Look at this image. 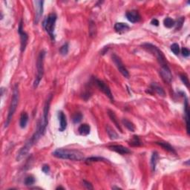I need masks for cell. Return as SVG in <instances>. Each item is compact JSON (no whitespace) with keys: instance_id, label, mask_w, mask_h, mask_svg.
Returning a JSON list of instances; mask_svg holds the SVG:
<instances>
[{"instance_id":"7402d4cb","label":"cell","mask_w":190,"mask_h":190,"mask_svg":"<svg viewBox=\"0 0 190 190\" xmlns=\"http://www.w3.org/2000/svg\"><path fill=\"white\" fill-rule=\"evenodd\" d=\"M106 131L108 137H109V138L111 140H117L119 138V135H118V133L112 128L110 127L109 126H106Z\"/></svg>"},{"instance_id":"277c9868","label":"cell","mask_w":190,"mask_h":190,"mask_svg":"<svg viewBox=\"0 0 190 190\" xmlns=\"http://www.w3.org/2000/svg\"><path fill=\"white\" fill-rule=\"evenodd\" d=\"M51 100H52V95H50L49 96H48L46 102H45V106H44V109H43V116H42L41 120H40V121L39 122L38 124H37V128L40 129L42 135H43V134H45V130H46V127H47V126H48V112H49L50 104H51Z\"/></svg>"},{"instance_id":"d590c367","label":"cell","mask_w":190,"mask_h":190,"mask_svg":"<svg viewBox=\"0 0 190 190\" xmlns=\"http://www.w3.org/2000/svg\"><path fill=\"white\" fill-rule=\"evenodd\" d=\"M82 185H83L84 187L87 189H93L94 187L92 186V184L91 183H89V181H82Z\"/></svg>"},{"instance_id":"1f68e13d","label":"cell","mask_w":190,"mask_h":190,"mask_svg":"<svg viewBox=\"0 0 190 190\" xmlns=\"http://www.w3.org/2000/svg\"><path fill=\"white\" fill-rule=\"evenodd\" d=\"M171 51L175 53V55H178L180 53V46L178 44L174 43L171 45Z\"/></svg>"},{"instance_id":"cb8c5ba5","label":"cell","mask_w":190,"mask_h":190,"mask_svg":"<svg viewBox=\"0 0 190 190\" xmlns=\"http://www.w3.org/2000/svg\"><path fill=\"white\" fill-rule=\"evenodd\" d=\"M157 160H158V153L157 152H154L151 157V167H152V171H155L156 165H157Z\"/></svg>"},{"instance_id":"e575fe53","label":"cell","mask_w":190,"mask_h":190,"mask_svg":"<svg viewBox=\"0 0 190 190\" xmlns=\"http://www.w3.org/2000/svg\"><path fill=\"white\" fill-rule=\"evenodd\" d=\"M185 21V18L184 17H181L178 19V22H177V27H176V30H180L182 26H183V22Z\"/></svg>"},{"instance_id":"f546056e","label":"cell","mask_w":190,"mask_h":190,"mask_svg":"<svg viewBox=\"0 0 190 190\" xmlns=\"http://www.w3.org/2000/svg\"><path fill=\"white\" fill-rule=\"evenodd\" d=\"M25 186H31V185L34 184L35 183V178L33 176H28L25 179Z\"/></svg>"},{"instance_id":"9c48e42d","label":"cell","mask_w":190,"mask_h":190,"mask_svg":"<svg viewBox=\"0 0 190 190\" xmlns=\"http://www.w3.org/2000/svg\"><path fill=\"white\" fill-rule=\"evenodd\" d=\"M18 32L20 36V41H21V52H24L25 50L26 46L27 44V40H28V36L27 34L23 30V22L22 20L20 21L18 27Z\"/></svg>"},{"instance_id":"d4e9b609","label":"cell","mask_w":190,"mask_h":190,"mask_svg":"<svg viewBox=\"0 0 190 190\" xmlns=\"http://www.w3.org/2000/svg\"><path fill=\"white\" fill-rule=\"evenodd\" d=\"M122 123H123V124L126 126V129H127L128 130H129L130 131L134 132V131H135V126H134V125L133 124L131 121H129V120L125 119L124 118V119L122 120Z\"/></svg>"},{"instance_id":"d6986e66","label":"cell","mask_w":190,"mask_h":190,"mask_svg":"<svg viewBox=\"0 0 190 190\" xmlns=\"http://www.w3.org/2000/svg\"><path fill=\"white\" fill-rule=\"evenodd\" d=\"M156 144H157V145H159L160 147H161L163 149H164L165 150H166L167 152H171V153H173V154H176V152H175V149H174V148L172 147L169 143L160 141V142H156Z\"/></svg>"},{"instance_id":"ba28073f","label":"cell","mask_w":190,"mask_h":190,"mask_svg":"<svg viewBox=\"0 0 190 190\" xmlns=\"http://www.w3.org/2000/svg\"><path fill=\"white\" fill-rule=\"evenodd\" d=\"M111 57H112V60L114 61V63L115 66H117L118 71L121 73L122 75L124 76V77L126 78H129V71L126 69V68L125 67L124 64H123V62L121 61V58L116 54H113L112 56H111Z\"/></svg>"},{"instance_id":"8d00e7d4","label":"cell","mask_w":190,"mask_h":190,"mask_svg":"<svg viewBox=\"0 0 190 190\" xmlns=\"http://www.w3.org/2000/svg\"><path fill=\"white\" fill-rule=\"evenodd\" d=\"M181 53L184 57H188L190 54V51L188 48H183L181 50Z\"/></svg>"},{"instance_id":"60d3db41","label":"cell","mask_w":190,"mask_h":190,"mask_svg":"<svg viewBox=\"0 0 190 190\" xmlns=\"http://www.w3.org/2000/svg\"><path fill=\"white\" fill-rule=\"evenodd\" d=\"M112 189H121V188H119V187H115V186H114V187H112Z\"/></svg>"},{"instance_id":"603a6c76","label":"cell","mask_w":190,"mask_h":190,"mask_svg":"<svg viewBox=\"0 0 190 190\" xmlns=\"http://www.w3.org/2000/svg\"><path fill=\"white\" fill-rule=\"evenodd\" d=\"M27 121H28V115L26 112H22L21 114L20 120H19V126L22 129L26 127V125H27Z\"/></svg>"},{"instance_id":"ab89813d","label":"cell","mask_w":190,"mask_h":190,"mask_svg":"<svg viewBox=\"0 0 190 190\" xmlns=\"http://www.w3.org/2000/svg\"><path fill=\"white\" fill-rule=\"evenodd\" d=\"M56 189H65V188H63V187H62V186H58L57 188H56Z\"/></svg>"},{"instance_id":"3957f363","label":"cell","mask_w":190,"mask_h":190,"mask_svg":"<svg viewBox=\"0 0 190 190\" xmlns=\"http://www.w3.org/2000/svg\"><path fill=\"white\" fill-rule=\"evenodd\" d=\"M19 88H18V85L17 84H16V85H14V91H13V96H12V99H11V105H10L8 114V117H7V120H6L5 125V127H8V126L10 123H11V120H12L13 116H14L16 110H17L18 103H19Z\"/></svg>"},{"instance_id":"e0dca14e","label":"cell","mask_w":190,"mask_h":190,"mask_svg":"<svg viewBox=\"0 0 190 190\" xmlns=\"http://www.w3.org/2000/svg\"><path fill=\"white\" fill-rule=\"evenodd\" d=\"M130 27L126 23H123V22H118L114 25V30L116 31L118 33H123L127 31H129Z\"/></svg>"},{"instance_id":"484cf974","label":"cell","mask_w":190,"mask_h":190,"mask_svg":"<svg viewBox=\"0 0 190 190\" xmlns=\"http://www.w3.org/2000/svg\"><path fill=\"white\" fill-rule=\"evenodd\" d=\"M129 145L131 147H140V146L142 145V143H141L138 136L134 135L133 136L132 138L130 140Z\"/></svg>"},{"instance_id":"7c38bea8","label":"cell","mask_w":190,"mask_h":190,"mask_svg":"<svg viewBox=\"0 0 190 190\" xmlns=\"http://www.w3.org/2000/svg\"><path fill=\"white\" fill-rule=\"evenodd\" d=\"M35 4V19L34 23L37 25L40 20L42 15L43 13V1H35L34 2Z\"/></svg>"},{"instance_id":"ac0fdd59","label":"cell","mask_w":190,"mask_h":190,"mask_svg":"<svg viewBox=\"0 0 190 190\" xmlns=\"http://www.w3.org/2000/svg\"><path fill=\"white\" fill-rule=\"evenodd\" d=\"M108 116H109L111 121H112L114 123V125L116 126V127L120 130V131H121V132H123V130H122L121 126H120L119 122H118V118H117L115 113L113 111H111V110H108Z\"/></svg>"},{"instance_id":"4dcf8cb0","label":"cell","mask_w":190,"mask_h":190,"mask_svg":"<svg viewBox=\"0 0 190 190\" xmlns=\"http://www.w3.org/2000/svg\"><path fill=\"white\" fill-rule=\"evenodd\" d=\"M89 34L91 37H95L96 35V26L92 21L90 22V25H89Z\"/></svg>"},{"instance_id":"4fadbf2b","label":"cell","mask_w":190,"mask_h":190,"mask_svg":"<svg viewBox=\"0 0 190 190\" xmlns=\"http://www.w3.org/2000/svg\"><path fill=\"white\" fill-rule=\"evenodd\" d=\"M108 149L117 152V153L120 154V155H126V154H130L131 152V150H129L128 148L123 147L121 145L110 146V147H108Z\"/></svg>"},{"instance_id":"83f0119b","label":"cell","mask_w":190,"mask_h":190,"mask_svg":"<svg viewBox=\"0 0 190 190\" xmlns=\"http://www.w3.org/2000/svg\"><path fill=\"white\" fill-rule=\"evenodd\" d=\"M106 159L103 158V157H91L87 158L85 160V163H91L92 162H98V161H106Z\"/></svg>"},{"instance_id":"f35d334b","label":"cell","mask_w":190,"mask_h":190,"mask_svg":"<svg viewBox=\"0 0 190 190\" xmlns=\"http://www.w3.org/2000/svg\"><path fill=\"white\" fill-rule=\"evenodd\" d=\"M151 23H152L153 25H155V26H158L159 25L158 20H157V19H152V22H151Z\"/></svg>"},{"instance_id":"ffe728a7","label":"cell","mask_w":190,"mask_h":190,"mask_svg":"<svg viewBox=\"0 0 190 190\" xmlns=\"http://www.w3.org/2000/svg\"><path fill=\"white\" fill-rule=\"evenodd\" d=\"M90 131H91L90 126L86 124V123L80 125V126H79V129H78V131H79V134H80L81 135L83 136H86L88 134H90Z\"/></svg>"},{"instance_id":"6da1fadb","label":"cell","mask_w":190,"mask_h":190,"mask_svg":"<svg viewBox=\"0 0 190 190\" xmlns=\"http://www.w3.org/2000/svg\"><path fill=\"white\" fill-rule=\"evenodd\" d=\"M53 156L60 159L74 160V161H81L85 159L82 152L74 149L71 150L66 149H57L53 152Z\"/></svg>"},{"instance_id":"74e56055","label":"cell","mask_w":190,"mask_h":190,"mask_svg":"<svg viewBox=\"0 0 190 190\" xmlns=\"http://www.w3.org/2000/svg\"><path fill=\"white\" fill-rule=\"evenodd\" d=\"M42 170H43V172H45V174H48L50 172V167L48 165H44L42 168Z\"/></svg>"},{"instance_id":"44dd1931","label":"cell","mask_w":190,"mask_h":190,"mask_svg":"<svg viewBox=\"0 0 190 190\" xmlns=\"http://www.w3.org/2000/svg\"><path fill=\"white\" fill-rule=\"evenodd\" d=\"M151 90H152L153 92H155L156 93L158 94L160 96H163V97H164L166 93L164 92V90L163 89V88L159 86L158 85H157V83H152V85H151Z\"/></svg>"},{"instance_id":"f1b7e54d","label":"cell","mask_w":190,"mask_h":190,"mask_svg":"<svg viewBox=\"0 0 190 190\" xmlns=\"http://www.w3.org/2000/svg\"><path fill=\"white\" fill-rule=\"evenodd\" d=\"M69 43H65L63 46H61L60 49V52L63 56H66L68 53H69Z\"/></svg>"},{"instance_id":"52a82bcc","label":"cell","mask_w":190,"mask_h":190,"mask_svg":"<svg viewBox=\"0 0 190 190\" xmlns=\"http://www.w3.org/2000/svg\"><path fill=\"white\" fill-rule=\"evenodd\" d=\"M45 56V51H40L37 61V75H36L35 80L34 82V87L37 88L40 84V81L43 79L44 74V60Z\"/></svg>"},{"instance_id":"836d02e7","label":"cell","mask_w":190,"mask_h":190,"mask_svg":"<svg viewBox=\"0 0 190 190\" xmlns=\"http://www.w3.org/2000/svg\"><path fill=\"white\" fill-rule=\"evenodd\" d=\"M180 77H181V79L182 80V82H183V84H184L186 87H189V79H188L187 76L184 74H180Z\"/></svg>"},{"instance_id":"5bb4252c","label":"cell","mask_w":190,"mask_h":190,"mask_svg":"<svg viewBox=\"0 0 190 190\" xmlns=\"http://www.w3.org/2000/svg\"><path fill=\"white\" fill-rule=\"evenodd\" d=\"M126 15L128 20L132 23H136L140 20V15L138 11H128Z\"/></svg>"},{"instance_id":"d6a6232c","label":"cell","mask_w":190,"mask_h":190,"mask_svg":"<svg viewBox=\"0 0 190 190\" xmlns=\"http://www.w3.org/2000/svg\"><path fill=\"white\" fill-rule=\"evenodd\" d=\"M82 114L79 112L76 113L74 115V117H73V122H74V123H78L82 121Z\"/></svg>"},{"instance_id":"30bf717a","label":"cell","mask_w":190,"mask_h":190,"mask_svg":"<svg viewBox=\"0 0 190 190\" xmlns=\"http://www.w3.org/2000/svg\"><path fill=\"white\" fill-rule=\"evenodd\" d=\"M95 82L96 85H97V86L100 89V90L101 91V92H103V93L111 100V101L114 102V97L112 93H111V89H109V87H108L103 81L100 80V79H95Z\"/></svg>"},{"instance_id":"8992f818","label":"cell","mask_w":190,"mask_h":190,"mask_svg":"<svg viewBox=\"0 0 190 190\" xmlns=\"http://www.w3.org/2000/svg\"><path fill=\"white\" fill-rule=\"evenodd\" d=\"M142 47L144 49L147 50L148 52L151 53L157 58V61L159 62L160 66H163L167 65L166 60L164 54H163V52L160 51L157 46H155V45H152L151 43H144L142 45Z\"/></svg>"},{"instance_id":"7a4b0ae2","label":"cell","mask_w":190,"mask_h":190,"mask_svg":"<svg viewBox=\"0 0 190 190\" xmlns=\"http://www.w3.org/2000/svg\"><path fill=\"white\" fill-rule=\"evenodd\" d=\"M42 136L43 135H42L40 129H39L38 128H37V131H35V133L33 134V136L25 143V145L21 148L19 152H18L17 157V161H19V160H22V159L28 153V152L30 151V149H31V147L39 140V139H40Z\"/></svg>"},{"instance_id":"8fae6325","label":"cell","mask_w":190,"mask_h":190,"mask_svg":"<svg viewBox=\"0 0 190 190\" xmlns=\"http://www.w3.org/2000/svg\"><path fill=\"white\" fill-rule=\"evenodd\" d=\"M160 74L162 77V79L165 81L166 82L170 83L172 79V74L171 70L169 68L168 65L161 66V69L160 71Z\"/></svg>"},{"instance_id":"5b68a950","label":"cell","mask_w":190,"mask_h":190,"mask_svg":"<svg viewBox=\"0 0 190 190\" xmlns=\"http://www.w3.org/2000/svg\"><path fill=\"white\" fill-rule=\"evenodd\" d=\"M57 17H56V14L53 13V14H50L45 19L43 22V27L45 28V31L48 34L49 37H51L52 41L55 40V34H54V30L55 26H56V22Z\"/></svg>"},{"instance_id":"9a60e30c","label":"cell","mask_w":190,"mask_h":190,"mask_svg":"<svg viewBox=\"0 0 190 190\" xmlns=\"http://www.w3.org/2000/svg\"><path fill=\"white\" fill-rule=\"evenodd\" d=\"M185 97L184 100V114H185V121H186V131H187V134H189V103H188L187 97L186 96Z\"/></svg>"},{"instance_id":"2e32d148","label":"cell","mask_w":190,"mask_h":190,"mask_svg":"<svg viewBox=\"0 0 190 190\" xmlns=\"http://www.w3.org/2000/svg\"><path fill=\"white\" fill-rule=\"evenodd\" d=\"M59 120L60 123L59 131H65L66 129V128H67V120H66V114L63 111H60L59 112Z\"/></svg>"},{"instance_id":"4316f807","label":"cell","mask_w":190,"mask_h":190,"mask_svg":"<svg viewBox=\"0 0 190 190\" xmlns=\"http://www.w3.org/2000/svg\"><path fill=\"white\" fill-rule=\"evenodd\" d=\"M163 23H164L165 27H168V28H171V27H172L175 25V20L170 17L166 18L164 21H163Z\"/></svg>"}]
</instances>
